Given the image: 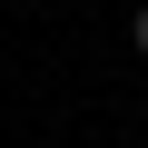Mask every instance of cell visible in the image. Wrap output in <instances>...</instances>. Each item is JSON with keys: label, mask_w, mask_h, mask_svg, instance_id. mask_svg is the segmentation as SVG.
Masks as SVG:
<instances>
[{"label": "cell", "mask_w": 148, "mask_h": 148, "mask_svg": "<svg viewBox=\"0 0 148 148\" xmlns=\"http://www.w3.org/2000/svg\"><path fill=\"white\" fill-rule=\"evenodd\" d=\"M128 49H138V59H148V10H138V20H128Z\"/></svg>", "instance_id": "6da1fadb"}]
</instances>
